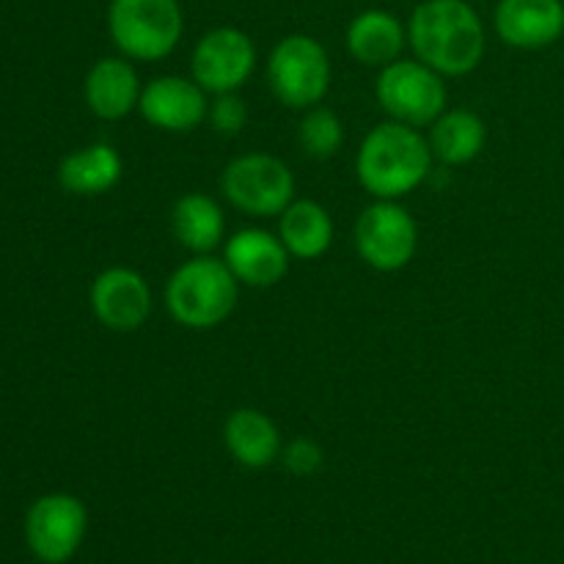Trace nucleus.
<instances>
[{
	"mask_svg": "<svg viewBox=\"0 0 564 564\" xmlns=\"http://www.w3.org/2000/svg\"><path fill=\"white\" fill-rule=\"evenodd\" d=\"M408 42L430 69L460 77L482 64L485 28L466 0H424L408 22Z\"/></svg>",
	"mask_w": 564,
	"mask_h": 564,
	"instance_id": "obj_1",
	"label": "nucleus"
},
{
	"mask_svg": "<svg viewBox=\"0 0 564 564\" xmlns=\"http://www.w3.org/2000/svg\"><path fill=\"white\" fill-rule=\"evenodd\" d=\"M433 169V149L416 127L383 121L358 147V182L375 198H397L416 191Z\"/></svg>",
	"mask_w": 564,
	"mask_h": 564,
	"instance_id": "obj_2",
	"label": "nucleus"
},
{
	"mask_svg": "<svg viewBox=\"0 0 564 564\" xmlns=\"http://www.w3.org/2000/svg\"><path fill=\"white\" fill-rule=\"evenodd\" d=\"M240 295V281L226 262L202 253L180 264L165 284V308L191 330H209L231 317Z\"/></svg>",
	"mask_w": 564,
	"mask_h": 564,
	"instance_id": "obj_3",
	"label": "nucleus"
},
{
	"mask_svg": "<svg viewBox=\"0 0 564 564\" xmlns=\"http://www.w3.org/2000/svg\"><path fill=\"white\" fill-rule=\"evenodd\" d=\"M108 31L127 58H165L185 31L180 0H110Z\"/></svg>",
	"mask_w": 564,
	"mask_h": 564,
	"instance_id": "obj_4",
	"label": "nucleus"
},
{
	"mask_svg": "<svg viewBox=\"0 0 564 564\" xmlns=\"http://www.w3.org/2000/svg\"><path fill=\"white\" fill-rule=\"evenodd\" d=\"M268 86L292 110L323 102L330 88V61L323 44L306 33L281 39L268 58Z\"/></svg>",
	"mask_w": 564,
	"mask_h": 564,
	"instance_id": "obj_5",
	"label": "nucleus"
},
{
	"mask_svg": "<svg viewBox=\"0 0 564 564\" xmlns=\"http://www.w3.org/2000/svg\"><path fill=\"white\" fill-rule=\"evenodd\" d=\"M220 191L240 213L253 218H273L284 213L295 198V176L273 154L251 152L226 165Z\"/></svg>",
	"mask_w": 564,
	"mask_h": 564,
	"instance_id": "obj_6",
	"label": "nucleus"
},
{
	"mask_svg": "<svg viewBox=\"0 0 564 564\" xmlns=\"http://www.w3.org/2000/svg\"><path fill=\"white\" fill-rule=\"evenodd\" d=\"M378 102L391 121L408 127L433 124L446 110V88L435 69L422 61H400L383 66L375 83Z\"/></svg>",
	"mask_w": 564,
	"mask_h": 564,
	"instance_id": "obj_7",
	"label": "nucleus"
},
{
	"mask_svg": "<svg viewBox=\"0 0 564 564\" xmlns=\"http://www.w3.org/2000/svg\"><path fill=\"white\" fill-rule=\"evenodd\" d=\"M419 229L402 204L378 198L356 220V251L380 273H397L416 257Z\"/></svg>",
	"mask_w": 564,
	"mask_h": 564,
	"instance_id": "obj_8",
	"label": "nucleus"
},
{
	"mask_svg": "<svg viewBox=\"0 0 564 564\" xmlns=\"http://www.w3.org/2000/svg\"><path fill=\"white\" fill-rule=\"evenodd\" d=\"M88 512L77 496L47 494L25 516V543L44 564H66L86 540Z\"/></svg>",
	"mask_w": 564,
	"mask_h": 564,
	"instance_id": "obj_9",
	"label": "nucleus"
},
{
	"mask_svg": "<svg viewBox=\"0 0 564 564\" xmlns=\"http://www.w3.org/2000/svg\"><path fill=\"white\" fill-rule=\"evenodd\" d=\"M257 69V47L240 28H215L193 50V80L209 94H235Z\"/></svg>",
	"mask_w": 564,
	"mask_h": 564,
	"instance_id": "obj_10",
	"label": "nucleus"
},
{
	"mask_svg": "<svg viewBox=\"0 0 564 564\" xmlns=\"http://www.w3.org/2000/svg\"><path fill=\"white\" fill-rule=\"evenodd\" d=\"M91 312L99 323L116 334L143 328L152 314V290L138 270L108 268L94 279Z\"/></svg>",
	"mask_w": 564,
	"mask_h": 564,
	"instance_id": "obj_11",
	"label": "nucleus"
},
{
	"mask_svg": "<svg viewBox=\"0 0 564 564\" xmlns=\"http://www.w3.org/2000/svg\"><path fill=\"white\" fill-rule=\"evenodd\" d=\"M207 97L196 80L176 75L154 77L141 88L138 110L152 127L163 132H191L207 119Z\"/></svg>",
	"mask_w": 564,
	"mask_h": 564,
	"instance_id": "obj_12",
	"label": "nucleus"
},
{
	"mask_svg": "<svg viewBox=\"0 0 564 564\" xmlns=\"http://www.w3.org/2000/svg\"><path fill=\"white\" fill-rule=\"evenodd\" d=\"M224 262L240 284L268 290L284 281L290 270V251L281 237H273L270 231L240 229L226 240Z\"/></svg>",
	"mask_w": 564,
	"mask_h": 564,
	"instance_id": "obj_13",
	"label": "nucleus"
},
{
	"mask_svg": "<svg viewBox=\"0 0 564 564\" xmlns=\"http://www.w3.org/2000/svg\"><path fill=\"white\" fill-rule=\"evenodd\" d=\"M496 33L518 50H543L564 33L562 0H499L494 14Z\"/></svg>",
	"mask_w": 564,
	"mask_h": 564,
	"instance_id": "obj_14",
	"label": "nucleus"
},
{
	"mask_svg": "<svg viewBox=\"0 0 564 564\" xmlns=\"http://www.w3.org/2000/svg\"><path fill=\"white\" fill-rule=\"evenodd\" d=\"M86 105L97 119L119 121L130 116L138 108L141 99V83H138L135 69L124 58H99L88 69L86 86Z\"/></svg>",
	"mask_w": 564,
	"mask_h": 564,
	"instance_id": "obj_15",
	"label": "nucleus"
},
{
	"mask_svg": "<svg viewBox=\"0 0 564 564\" xmlns=\"http://www.w3.org/2000/svg\"><path fill=\"white\" fill-rule=\"evenodd\" d=\"M224 444L242 468H268L281 457V433L257 408H237L224 424Z\"/></svg>",
	"mask_w": 564,
	"mask_h": 564,
	"instance_id": "obj_16",
	"label": "nucleus"
},
{
	"mask_svg": "<svg viewBox=\"0 0 564 564\" xmlns=\"http://www.w3.org/2000/svg\"><path fill=\"white\" fill-rule=\"evenodd\" d=\"M408 28L383 9L361 11L347 28V50L364 66H389L405 47Z\"/></svg>",
	"mask_w": 564,
	"mask_h": 564,
	"instance_id": "obj_17",
	"label": "nucleus"
},
{
	"mask_svg": "<svg viewBox=\"0 0 564 564\" xmlns=\"http://www.w3.org/2000/svg\"><path fill=\"white\" fill-rule=\"evenodd\" d=\"M121 154L108 143H91L66 154L58 165V182L72 196H102L121 180Z\"/></svg>",
	"mask_w": 564,
	"mask_h": 564,
	"instance_id": "obj_18",
	"label": "nucleus"
},
{
	"mask_svg": "<svg viewBox=\"0 0 564 564\" xmlns=\"http://www.w3.org/2000/svg\"><path fill=\"white\" fill-rule=\"evenodd\" d=\"M171 226L182 248L196 257L215 251L224 242V213L207 193H185L171 209Z\"/></svg>",
	"mask_w": 564,
	"mask_h": 564,
	"instance_id": "obj_19",
	"label": "nucleus"
},
{
	"mask_svg": "<svg viewBox=\"0 0 564 564\" xmlns=\"http://www.w3.org/2000/svg\"><path fill=\"white\" fill-rule=\"evenodd\" d=\"M279 237L290 257L319 259L334 242V220L323 204L303 198L281 213Z\"/></svg>",
	"mask_w": 564,
	"mask_h": 564,
	"instance_id": "obj_20",
	"label": "nucleus"
},
{
	"mask_svg": "<svg viewBox=\"0 0 564 564\" xmlns=\"http://www.w3.org/2000/svg\"><path fill=\"white\" fill-rule=\"evenodd\" d=\"M488 130L474 110H444L430 127V149L446 165H466L482 154Z\"/></svg>",
	"mask_w": 564,
	"mask_h": 564,
	"instance_id": "obj_21",
	"label": "nucleus"
},
{
	"mask_svg": "<svg viewBox=\"0 0 564 564\" xmlns=\"http://www.w3.org/2000/svg\"><path fill=\"white\" fill-rule=\"evenodd\" d=\"M297 141H301L303 152L314 160H328L345 143V127H341L339 116L328 108H312L303 116L301 127H297Z\"/></svg>",
	"mask_w": 564,
	"mask_h": 564,
	"instance_id": "obj_22",
	"label": "nucleus"
},
{
	"mask_svg": "<svg viewBox=\"0 0 564 564\" xmlns=\"http://www.w3.org/2000/svg\"><path fill=\"white\" fill-rule=\"evenodd\" d=\"M281 460L292 477H314L323 468L325 452L317 441L295 438L281 449Z\"/></svg>",
	"mask_w": 564,
	"mask_h": 564,
	"instance_id": "obj_23",
	"label": "nucleus"
},
{
	"mask_svg": "<svg viewBox=\"0 0 564 564\" xmlns=\"http://www.w3.org/2000/svg\"><path fill=\"white\" fill-rule=\"evenodd\" d=\"M207 119L220 135H237L248 124L246 102L237 99L235 94H218V99L207 108Z\"/></svg>",
	"mask_w": 564,
	"mask_h": 564,
	"instance_id": "obj_24",
	"label": "nucleus"
}]
</instances>
